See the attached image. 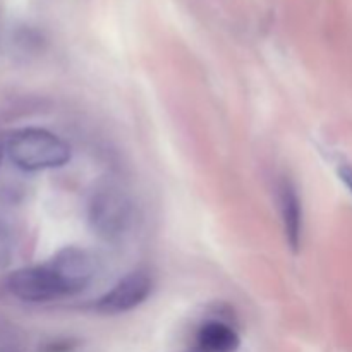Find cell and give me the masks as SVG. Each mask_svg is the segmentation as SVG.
Here are the masks:
<instances>
[{
	"label": "cell",
	"instance_id": "obj_1",
	"mask_svg": "<svg viewBox=\"0 0 352 352\" xmlns=\"http://www.w3.org/2000/svg\"><path fill=\"white\" fill-rule=\"evenodd\" d=\"M6 151L10 160L28 172L64 167L71 160V148L50 131L26 127L14 131L6 140Z\"/></svg>",
	"mask_w": 352,
	"mask_h": 352
},
{
	"label": "cell",
	"instance_id": "obj_7",
	"mask_svg": "<svg viewBox=\"0 0 352 352\" xmlns=\"http://www.w3.org/2000/svg\"><path fill=\"white\" fill-rule=\"evenodd\" d=\"M198 342L206 352H236L241 339L232 327L222 322H208L199 329Z\"/></svg>",
	"mask_w": 352,
	"mask_h": 352
},
{
	"label": "cell",
	"instance_id": "obj_12",
	"mask_svg": "<svg viewBox=\"0 0 352 352\" xmlns=\"http://www.w3.org/2000/svg\"><path fill=\"white\" fill-rule=\"evenodd\" d=\"M6 141L0 140V165H2V160H3V155H6Z\"/></svg>",
	"mask_w": 352,
	"mask_h": 352
},
{
	"label": "cell",
	"instance_id": "obj_5",
	"mask_svg": "<svg viewBox=\"0 0 352 352\" xmlns=\"http://www.w3.org/2000/svg\"><path fill=\"white\" fill-rule=\"evenodd\" d=\"M151 292V278L144 272H133L120 278L112 291L98 299L96 309L105 315L131 311L146 301Z\"/></svg>",
	"mask_w": 352,
	"mask_h": 352
},
{
	"label": "cell",
	"instance_id": "obj_8",
	"mask_svg": "<svg viewBox=\"0 0 352 352\" xmlns=\"http://www.w3.org/2000/svg\"><path fill=\"white\" fill-rule=\"evenodd\" d=\"M0 352H24V342L12 330L0 329Z\"/></svg>",
	"mask_w": 352,
	"mask_h": 352
},
{
	"label": "cell",
	"instance_id": "obj_10",
	"mask_svg": "<svg viewBox=\"0 0 352 352\" xmlns=\"http://www.w3.org/2000/svg\"><path fill=\"white\" fill-rule=\"evenodd\" d=\"M339 177L352 192V167H349V165H342V167L339 168Z\"/></svg>",
	"mask_w": 352,
	"mask_h": 352
},
{
	"label": "cell",
	"instance_id": "obj_6",
	"mask_svg": "<svg viewBox=\"0 0 352 352\" xmlns=\"http://www.w3.org/2000/svg\"><path fill=\"white\" fill-rule=\"evenodd\" d=\"M278 203H280V215L287 243L292 251L298 253L302 236V206L298 191L289 179H282L278 184Z\"/></svg>",
	"mask_w": 352,
	"mask_h": 352
},
{
	"label": "cell",
	"instance_id": "obj_9",
	"mask_svg": "<svg viewBox=\"0 0 352 352\" xmlns=\"http://www.w3.org/2000/svg\"><path fill=\"white\" fill-rule=\"evenodd\" d=\"M12 260V239L9 229L0 220V268H6Z\"/></svg>",
	"mask_w": 352,
	"mask_h": 352
},
{
	"label": "cell",
	"instance_id": "obj_3",
	"mask_svg": "<svg viewBox=\"0 0 352 352\" xmlns=\"http://www.w3.org/2000/svg\"><path fill=\"white\" fill-rule=\"evenodd\" d=\"M7 289L26 302H48L65 296L60 280L48 263L12 272L7 278Z\"/></svg>",
	"mask_w": 352,
	"mask_h": 352
},
{
	"label": "cell",
	"instance_id": "obj_4",
	"mask_svg": "<svg viewBox=\"0 0 352 352\" xmlns=\"http://www.w3.org/2000/svg\"><path fill=\"white\" fill-rule=\"evenodd\" d=\"M64 287L65 296L78 294L91 284L95 277V261L86 250L67 246L58 251L48 263Z\"/></svg>",
	"mask_w": 352,
	"mask_h": 352
},
{
	"label": "cell",
	"instance_id": "obj_13",
	"mask_svg": "<svg viewBox=\"0 0 352 352\" xmlns=\"http://www.w3.org/2000/svg\"><path fill=\"white\" fill-rule=\"evenodd\" d=\"M196 352H206V351H203V349H201V351H196Z\"/></svg>",
	"mask_w": 352,
	"mask_h": 352
},
{
	"label": "cell",
	"instance_id": "obj_2",
	"mask_svg": "<svg viewBox=\"0 0 352 352\" xmlns=\"http://www.w3.org/2000/svg\"><path fill=\"white\" fill-rule=\"evenodd\" d=\"M88 213L93 230L103 239L113 241L129 229L133 205L120 186L105 182L93 192Z\"/></svg>",
	"mask_w": 352,
	"mask_h": 352
},
{
	"label": "cell",
	"instance_id": "obj_11",
	"mask_svg": "<svg viewBox=\"0 0 352 352\" xmlns=\"http://www.w3.org/2000/svg\"><path fill=\"white\" fill-rule=\"evenodd\" d=\"M69 351H71V342H54L43 349V352H69Z\"/></svg>",
	"mask_w": 352,
	"mask_h": 352
}]
</instances>
